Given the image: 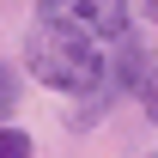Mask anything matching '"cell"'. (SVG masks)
I'll use <instances>...</instances> for the list:
<instances>
[{"instance_id":"1","label":"cell","mask_w":158,"mask_h":158,"mask_svg":"<svg viewBox=\"0 0 158 158\" xmlns=\"http://www.w3.org/2000/svg\"><path fill=\"white\" fill-rule=\"evenodd\" d=\"M24 61H31V73H37L49 91H98L103 85V49H98V37L67 31V24H37L31 43H24Z\"/></svg>"},{"instance_id":"2","label":"cell","mask_w":158,"mask_h":158,"mask_svg":"<svg viewBox=\"0 0 158 158\" xmlns=\"http://www.w3.org/2000/svg\"><path fill=\"white\" fill-rule=\"evenodd\" d=\"M37 19L43 24H67V31H85V37H98V43H122L134 31L128 0H37Z\"/></svg>"},{"instance_id":"3","label":"cell","mask_w":158,"mask_h":158,"mask_svg":"<svg viewBox=\"0 0 158 158\" xmlns=\"http://www.w3.org/2000/svg\"><path fill=\"white\" fill-rule=\"evenodd\" d=\"M134 91H140V103H146V116L158 122V61H146V73H140Z\"/></svg>"},{"instance_id":"4","label":"cell","mask_w":158,"mask_h":158,"mask_svg":"<svg viewBox=\"0 0 158 158\" xmlns=\"http://www.w3.org/2000/svg\"><path fill=\"white\" fill-rule=\"evenodd\" d=\"M12 110H19V73H12V67L0 61V122L12 116Z\"/></svg>"},{"instance_id":"5","label":"cell","mask_w":158,"mask_h":158,"mask_svg":"<svg viewBox=\"0 0 158 158\" xmlns=\"http://www.w3.org/2000/svg\"><path fill=\"white\" fill-rule=\"evenodd\" d=\"M0 158H31V134H19V128H0Z\"/></svg>"},{"instance_id":"6","label":"cell","mask_w":158,"mask_h":158,"mask_svg":"<svg viewBox=\"0 0 158 158\" xmlns=\"http://www.w3.org/2000/svg\"><path fill=\"white\" fill-rule=\"evenodd\" d=\"M146 6H152V19H158V0H146Z\"/></svg>"}]
</instances>
